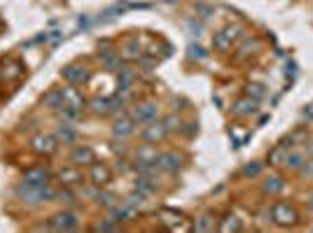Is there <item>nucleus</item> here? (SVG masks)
<instances>
[{"label": "nucleus", "instance_id": "obj_1", "mask_svg": "<svg viewBox=\"0 0 313 233\" xmlns=\"http://www.w3.org/2000/svg\"><path fill=\"white\" fill-rule=\"evenodd\" d=\"M16 196L21 201L31 203V205H38V203H45V201H54L56 198V189H52L49 184H31V182H21L16 186Z\"/></svg>", "mask_w": 313, "mask_h": 233}, {"label": "nucleus", "instance_id": "obj_15", "mask_svg": "<svg viewBox=\"0 0 313 233\" xmlns=\"http://www.w3.org/2000/svg\"><path fill=\"white\" fill-rule=\"evenodd\" d=\"M42 105L52 112H61L63 108V89H52L42 96Z\"/></svg>", "mask_w": 313, "mask_h": 233}, {"label": "nucleus", "instance_id": "obj_12", "mask_svg": "<svg viewBox=\"0 0 313 233\" xmlns=\"http://www.w3.org/2000/svg\"><path fill=\"white\" fill-rule=\"evenodd\" d=\"M157 115H159V110H157L154 103H140V105L133 110V115L131 116H133L136 121H140V124H147V121H154Z\"/></svg>", "mask_w": 313, "mask_h": 233}, {"label": "nucleus", "instance_id": "obj_25", "mask_svg": "<svg viewBox=\"0 0 313 233\" xmlns=\"http://www.w3.org/2000/svg\"><path fill=\"white\" fill-rule=\"evenodd\" d=\"M115 201H117V196L110 194V191H99V194H96V203H99V205H103V208H112V205H115Z\"/></svg>", "mask_w": 313, "mask_h": 233}, {"label": "nucleus", "instance_id": "obj_36", "mask_svg": "<svg viewBox=\"0 0 313 233\" xmlns=\"http://www.w3.org/2000/svg\"><path fill=\"white\" fill-rule=\"evenodd\" d=\"M311 208H313V201H311Z\"/></svg>", "mask_w": 313, "mask_h": 233}, {"label": "nucleus", "instance_id": "obj_4", "mask_svg": "<svg viewBox=\"0 0 313 233\" xmlns=\"http://www.w3.org/2000/svg\"><path fill=\"white\" fill-rule=\"evenodd\" d=\"M77 226H80V222H77L75 212H56L47 222V229H52V231H73Z\"/></svg>", "mask_w": 313, "mask_h": 233}, {"label": "nucleus", "instance_id": "obj_9", "mask_svg": "<svg viewBox=\"0 0 313 233\" xmlns=\"http://www.w3.org/2000/svg\"><path fill=\"white\" fill-rule=\"evenodd\" d=\"M159 217L171 231H187V229L192 226L190 222H185V217L180 215V212H173V210H161Z\"/></svg>", "mask_w": 313, "mask_h": 233}, {"label": "nucleus", "instance_id": "obj_7", "mask_svg": "<svg viewBox=\"0 0 313 233\" xmlns=\"http://www.w3.org/2000/svg\"><path fill=\"white\" fill-rule=\"evenodd\" d=\"M89 179H92L94 186H105L112 182V171L107 168L105 163H96L94 161L89 166Z\"/></svg>", "mask_w": 313, "mask_h": 233}, {"label": "nucleus", "instance_id": "obj_6", "mask_svg": "<svg viewBox=\"0 0 313 233\" xmlns=\"http://www.w3.org/2000/svg\"><path fill=\"white\" fill-rule=\"evenodd\" d=\"M63 79L68 82V84L73 86H82L87 79H89V70L84 68V65H77V63H70V65H66V68L61 70Z\"/></svg>", "mask_w": 313, "mask_h": 233}, {"label": "nucleus", "instance_id": "obj_26", "mask_svg": "<svg viewBox=\"0 0 313 233\" xmlns=\"http://www.w3.org/2000/svg\"><path fill=\"white\" fill-rule=\"evenodd\" d=\"M285 156H288V147L283 145V147L274 149V152L269 154V161H271V163H276V166H278V163H285Z\"/></svg>", "mask_w": 313, "mask_h": 233}, {"label": "nucleus", "instance_id": "obj_24", "mask_svg": "<svg viewBox=\"0 0 313 233\" xmlns=\"http://www.w3.org/2000/svg\"><path fill=\"white\" fill-rule=\"evenodd\" d=\"M194 229H197V231H213L215 229L213 217H210V215H201V217L194 222Z\"/></svg>", "mask_w": 313, "mask_h": 233}, {"label": "nucleus", "instance_id": "obj_20", "mask_svg": "<svg viewBox=\"0 0 313 233\" xmlns=\"http://www.w3.org/2000/svg\"><path fill=\"white\" fill-rule=\"evenodd\" d=\"M136 189L147 196V194H152L154 189H157V184H154V179L150 177V175H140V177L136 179Z\"/></svg>", "mask_w": 313, "mask_h": 233}, {"label": "nucleus", "instance_id": "obj_30", "mask_svg": "<svg viewBox=\"0 0 313 233\" xmlns=\"http://www.w3.org/2000/svg\"><path fill=\"white\" fill-rule=\"evenodd\" d=\"M56 198H61V203H66V205H75V203H77L75 194H73V191H68V189H66V191H61Z\"/></svg>", "mask_w": 313, "mask_h": 233}, {"label": "nucleus", "instance_id": "obj_28", "mask_svg": "<svg viewBox=\"0 0 313 233\" xmlns=\"http://www.w3.org/2000/svg\"><path fill=\"white\" fill-rule=\"evenodd\" d=\"M164 126H166L168 133H171V131H178V128H180V119H178L176 115H171V116H166V119H164Z\"/></svg>", "mask_w": 313, "mask_h": 233}, {"label": "nucleus", "instance_id": "obj_35", "mask_svg": "<svg viewBox=\"0 0 313 233\" xmlns=\"http://www.w3.org/2000/svg\"><path fill=\"white\" fill-rule=\"evenodd\" d=\"M304 173H306V175H313V161H311V163H306V168H304Z\"/></svg>", "mask_w": 313, "mask_h": 233}, {"label": "nucleus", "instance_id": "obj_16", "mask_svg": "<svg viewBox=\"0 0 313 233\" xmlns=\"http://www.w3.org/2000/svg\"><path fill=\"white\" fill-rule=\"evenodd\" d=\"M49 171L38 166V168H28L26 175H23V182H31V184H49Z\"/></svg>", "mask_w": 313, "mask_h": 233}, {"label": "nucleus", "instance_id": "obj_17", "mask_svg": "<svg viewBox=\"0 0 313 233\" xmlns=\"http://www.w3.org/2000/svg\"><path fill=\"white\" fill-rule=\"evenodd\" d=\"M63 108H75V110H82L84 108V98L82 93L77 89H63Z\"/></svg>", "mask_w": 313, "mask_h": 233}, {"label": "nucleus", "instance_id": "obj_8", "mask_svg": "<svg viewBox=\"0 0 313 233\" xmlns=\"http://www.w3.org/2000/svg\"><path fill=\"white\" fill-rule=\"evenodd\" d=\"M157 166L166 173H178L185 166V156L178 154V152H164V154H159V159H157Z\"/></svg>", "mask_w": 313, "mask_h": 233}, {"label": "nucleus", "instance_id": "obj_27", "mask_svg": "<svg viewBox=\"0 0 313 233\" xmlns=\"http://www.w3.org/2000/svg\"><path fill=\"white\" fill-rule=\"evenodd\" d=\"M220 231H241V222L236 217H227V222L220 224Z\"/></svg>", "mask_w": 313, "mask_h": 233}, {"label": "nucleus", "instance_id": "obj_29", "mask_svg": "<svg viewBox=\"0 0 313 233\" xmlns=\"http://www.w3.org/2000/svg\"><path fill=\"white\" fill-rule=\"evenodd\" d=\"M190 56H192V58H197V61H204V58H206V52H204V47L192 45L190 47Z\"/></svg>", "mask_w": 313, "mask_h": 233}, {"label": "nucleus", "instance_id": "obj_11", "mask_svg": "<svg viewBox=\"0 0 313 233\" xmlns=\"http://www.w3.org/2000/svg\"><path fill=\"white\" fill-rule=\"evenodd\" d=\"M136 119L129 115H122L119 119L115 121V126H112V135L115 138H129V135H133V131H136Z\"/></svg>", "mask_w": 313, "mask_h": 233}, {"label": "nucleus", "instance_id": "obj_33", "mask_svg": "<svg viewBox=\"0 0 313 233\" xmlns=\"http://www.w3.org/2000/svg\"><path fill=\"white\" fill-rule=\"evenodd\" d=\"M250 89H252V96H255V101H260L262 96H264V86H262V84H252Z\"/></svg>", "mask_w": 313, "mask_h": 233}, {"label": "nucleus", "instance_id": "obj_19", "mask_svg": "<svg viewBox=\"0 0 313 233\" xmlns=\"http://www.w3.org/2000/svg\"><path fill=\"white\" fill-rule=\"evenodd\" d=\"M133 215H136V208H133V205H129V203L117 205V208L112 205V217H115L117 222H119V219H131Z\"/></svg>", "mask_w": 313, "mask_h": 233}, {"label": "nucleus", "instance_id": "obj_31", "mask_svg": "<svg viewBox=\"0 0 313 233\" xmlns=\"http://www.w3.org/2000/svg\"><path fill=\"white\" fill-rule=\"evenodd\" d=\"M119 226L115 222H101V224H94V231H117Z\"/></svg>", "mask_w": 313, "mask_h": 233}, {"label": "nucleus", "instance_id": "obj_34", "mask_svg": "<svg viewBox=\"0 0 313 233\" xmlns=\"http://www.w3.org/2000/svg\"><path fill=\"white\" fill-rule=\"evenodd\" d=\"M304 116H306V119H313V103H311V105H309V108L304 110Z\"/></svg>", "mask_w": 313, "mask_h": 233}, {"label": "nucleus", "instance_id": "obj_22", "mask_svg": "<svg viewBox=\"0 0 313 233\" xmlns=\"http://www.w3.org/2000/svg\"><path fill=\"white\" fill-rule=\"evenodd\" d=\"M92 110L96 112V115L105 116L112 112V108H110V98H94L92 101Z\"/></svg>", "mask_w": 313, "mask_h": 233}, {"label": "nucleus", "instance_id": "obj_21", "mask_svg": "<svg viewBox=\"0 0 313 233\" xmlns=\"http://www.w3.org/2000/svg\"><path fill=\"white\" fill-rule=\"evenodd\" d=\"M283 189H285V182H283V177H278V175H274V177H269L267 182H264V194H278Z\"/></svg>", "mask_w": 313, "mask_h": 233}, {"label": "nucleus", "instance_id": "obj_5", "mask_svg": "<svg viewBox=\"0 0 313 233\" xmlns=\"http://www.w3.org/2000/svg\"><path fill=\"white\" fill-rule=\"evenodd\" d=\"M59 140L54 138V135H47V133H38L35 138L31 140V149L35 152V154H45V156H52L54 152H56V145Z\"/></svg>", "mask_w": 313, "mask_h": 233}, {"label": "nucleus", "instance_id": "obj_2", "mask_svg": "<svg viewBox=\"0 0 313 233\" xmlns=\"http://www.w3.org/2000/svg\"><path fill=\"white\" fill-rule=\"evenodd\" d=\"M238 38H241V26H227V28H222L220 33L213 35V47L217 52H229L231 45Z\"/></svg>", "mask_w": 313, "mask_h": 233}, {"label": "nucleus", "instance_id": "obj_23", "mask_svg": "<svg viewBox=\"0 0 313 233\" xmlns=\"http://www.w3.org/2000/svg\"><path fill=\"white\" fill-rule=\"evenodd\" d=\"M255 110H257V101H255V98H252V101L248 98V101H238L234 112H236V115H252Z\"/></svg>", "mask_w": 313, "mask_h": 233}, {"label": "nucleus", "instance_id": "obj_14", "mask_svg": "<svg viewBox=\"0 0 313 233\" xmlns=\"http://www.w3.org/2000/svg\"><path fill=\"white\" fill-rule=\"evenodd\" d=\"M59 182H61L63 186H77V184H82L84 182V175L77 171L75 166H70V168L59 171Z\"/></svg>", "mask_w": 313, "mask_h": 233}, {"label": "nucleus", "instance_id": "obj_13", "mask_svg": "<svg viewBox=\"0 0 313 233\" xmlns=\"http://www.w3.org/2000/svg\"><path fill=\"white\" fill-rule=\"evenodd\" d=\"M70 161L75 163V166H92V163L96 161V159H94V149L87 147V145H80V147L73 149Z\"/></svg>", "mask_w": 313, "mask_h": 233}, {"label": "nucleus", "instance_id": "obj_3", "mask_svg": "<svg viewBox=\"0 0 313 233\" xmlns=\"http://www.w3.org/2000/svg\"><path fill=\"white\" fill-rule=\"evenodd\" d=\"M271 219L281 226H292L299 219V215H297V210L292 208V205H288V203H276L274 208H271Z\"/></svg>", "mask_w": 313, "mask_h": 233}, {"label": "nucleus", "instance_id": "obj_18", "mask_svg": "<svg viewBox=\"0 0 313 233\" xmlns=\"http://www.w3.org/2000/svg\"><path fill=\"white\" fill-rule=\"evenodd\" d=\"M56 140H61L63 145H68V142H75V140H77V131H75V128H73L70 124H66V121H63V124L56 128Z\"/></svg>", "mask_w": 313, "mask_h": 233}, {"label": "nucleus", "instance_id": "obj_32", "mask_svg": "<svg viewBox=\"0 0 313 233\" xmlns=\"http://www.w3.org/2000/svg\"><path fill=\"white\" fill-rule=\"evenodd\" d=\"M257 173H260V163H252V166H245L243 171H241V175L248 177V175H257Z\"/></svg>", "mask_w": 313, "mask_h": 233}, {"label": "nucleus", "instance_id": "obj_10", "mask_svg": "<svg viewBox=\"0 0 313 233\" xmlns=\"http://www.w3.org/2000/svg\"><path fill=\"white\" fill-rule=\"evenodd\" d=\"M140 135L147 140V142H161V140L168 135V131H166V126H164V121H147V126L140 131Z\"/></svg>", "mask_w": 313, "mask_h": 233}]
</instances>
